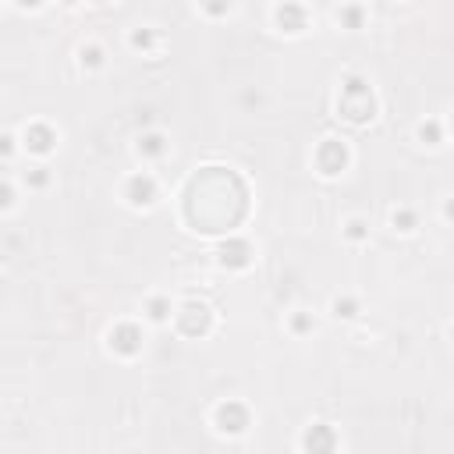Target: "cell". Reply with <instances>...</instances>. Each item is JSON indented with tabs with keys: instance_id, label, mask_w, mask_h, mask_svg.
<instances>
[{
	"instance_id": "obj_17",
	"label": "cell",
	"mask_w": 454,
	"mask_h": 454,
	"mask_svg": "<svg viewBox=\"0 0 454 454\" xmlns=\"http://www.w3.org/2000/svg\"><path fill=\"white\" fill-rule=\"evenodd\" d=\"M334 313H338V316H344V320H351V316L358 313L355 298H338V302H334Z\"/></svg>"
},
{
	"instance_id": "obj_27",
	"label": "cell",
	"mask_w": 454,
	"mask_h": 454,
	"mask_svg": "<svg viewBox=\"0 0 454 454\" xmlns=\"http://www.w3.org/2000/svg\"><path fill=\"white\" fill-rule=\"evenodd\" d=\"M451 338H454V330H451Z\"/></svg>"
},
{
	"instance_id": "obj_1",
	"label": "cell",
	"mask_w": 454,
	"mask_h": 454,
	"mask_svg": "<svg viewBox=\"0 0 454 454\" xmlns=\"http://www.w3.org/2000/svg\"><path fill=\"white\" fill-rule=\"evenodd\" d=\"M373 110H376V103H373V93H369V82L358 78V75L344 78V85H341V114L348 121H355V125H366V121L373 117Z\"/></svg>"
},
{
	"instance_id": "obj_19",
	"label": "cell",
	"mask_w": 454,
	"mask_h": 454,
	"mask_svg": "<svg viewBox=\"0 0 454 454\" xmlns=\"http://www.w3.org/2000/svg\"><path fill=\"white\" fill-rule=\"evenodd\" d=\"M153 43H157V36L149 33V28H139V33L132 36V46H139V50H149V46H153Z\"/></svg>"
},
{
	"instance_id": "obj_14",
	"label": "cell",
	"mask_w": 454,
	"mask_h": 454,
	"mask_svg": "<svg viewBox=\"0 0 454 454\" xmlns=\"http://www.w3.org/2000/svg\"><path fill=\"white\" fill-rule=\"evenodd\" d=\"M82 64H85V68H100V64H103V50H100V46H85V50H82Z\"/></svg>"
},
{
	"instance_id": "obj_21",
	"label": "cell",
	"mask_w": 454,
	"mask_h": 454,
	"mask_svg": "<svg viewBox=\"0 0 454 454\" xmlns=\"http://www.w3.org/2000/svg\"><path fill=\"white\" fill-rule=\"evenodd\" d=\"M46 181H50V174H46V167H36L33 174H28V185H36V189H43V185H46Z\"/></svg>"
},
{
	"instance_id": "obj_20",
	"label": "cell",
	"mask_w": 454,
	"mask_h": 454,
	"mask_svg": "<svg viewBox=\"0 0 454 454\" xmlns=\"http://www.w3.org/2000/svg\"><path fill=\"white\" fill-rule=\"evenodd\" d=\"M366 234H369V227L362 224V220H351V224H348V238H351V241H362Z\"/></svg>"
},
{
	"instance_id": "obj_8",
	"label": "cell",
	"mask_w": 454,
	"mask_h": 454,
	"mask_svg": "<svg viewBox=\"0 0 454 454\" xmlns=\"http://www.w3.org/2000/svg\"><path fill=\"white\" fill-rule=\"evenodd\" d=\"M277 25L284 28V33H302V28L309 25V18H306V11H302L295 0H284V4L277 8Z\"/></svg>"
},
{
	"instance_id": "obj_16",
	"label": "cell",
	"mask_w": 454,
	"mask_h": 454,
	"mask_svg": "<svg viewBox=\"0 0 454 454\" xmlns=\"http://www.w3.org/2000/svg\"><path fill=\"white\" fill-rule=\"evenodd\" d=\"M394 227L398 231H412L415 227V213H412V209H394Z\"/></svg>"
},
{
	"instance_id": "obj_5",
	"label": "cell",
	"mask_w": 454,
	"mask_h": 454,
	"mask_svg": "<svg viewBox=\"0 0 454 454\" xmlns=\"http://www.w3.org/2000/svg\"><path fill=\"white\" fill-rule=\"evenodd\" d=\"M217 426H220L224 433H241V430L249 426V412H245V405H238V401L220 405V408H217Z\"/></svg>"
},
{
	"instance_id": "obj_6",
	"label": "cell",
	"mask_w": 454,
	"mask_h": 454,
	"mask_svg": "<svg viewBox=\"0 0 454 454\" xmlns=\"http://www.w3.org/2000/svg\"><path fill=\"white\" fill-rule=\"evenodd\" d=\"M125 195H128V202H132V206H149V202L157 199V181L149 177V174H135V177L128 181Z\"/></svg>"
},
{
	"instance_id": "obj_18",
	"label": "cell",
	"mask_w": 454,
	"mask_h": 454,
	"mask_svg": "<svg viewBox=\"0 0 454 454\" xmlns=\"http://www.w3.org/2000/svg\"><path fill=\"white\" fill-rule=\"evenodd\" d=\"M341 21H344L348 28H362V8H355V4L344 8V11H341Z\"/></svg>"
},
{
	"instance_id": "obj_22",
	"label": "cell",
	"mask_w": 454,
	"mask_h": 454,
	"mask_svg": "<svg viewBox=\"0 0 454 454\" xmlns=\"http://www.w3.org/2000/svg\"><path fill=\"white\" fill-rule=\"evenodd\" d=\"M295 330L302 334V330H309V316H295Z\"/></svg>"
},
{
	"instance_id": "obj_24",
	"label": "cell",
	"mask_w": 454,
	"mask_h": 454,
	"mask_svg": "<svg viewBox=\"0 0 454 454\" xmlns=\"http://www.w3.org/2000/svg\"><path fill=\"white\" fill-rule=\"evenodd\" d=\"M444 213H447V217H451V220H454V199H451V202H447V206H444Z\"/></svg>"
},
{
	"instance_id": "obj_13",
	"label": "cell",
	"mask_w": 454,
	"mask_h": 454,
	"mask_svg": "<svg viewBox=\"0 0 454 454\" xmlns=\"http://www.w3.org/2000/svg\"><path fill=\"white\" fill-rule=\"evenodd\" d=\"M167 316H171V302H167V298H153V302H149V320L164 323Z\"/></svg>"
},
{
	"instance_id": "obj_11",
	"label": "cell",
	"mask_w": 454,
	"mask_h": 454,
	"mask_svg": "<svg viewBox=\"0 0 454 454\" xmlns=\"http://www.w3.org/2000/svg\"><path fill=\"white\" fill-rule=\"evenodd\" d=\"M164 149H167V139L157 135V132H149V135L139 139V153L142 157H164Z\"/></svg>"
},
{
	"instance_id": "obj_23",
	"label": "cell",
	"mask_w": 454,
	"mask_h": 454,
	"mask_svg": "<svg viewBox=\"0 0 454 454\" xmlns=\"http://www.w3.org/2000/svg\"><path fill=\"white\" fill-rule=\"evenodd\" d=\"M18 4H21V8H40L43 0H18Z\"/></svg>"
},
{
	"instance_id": "obj_12",
	"label": "cell",
	"mask_w": 454,
	"mask_h": 454,
	"mask_svg": "<svg viewBox=\"0 0 454 454\" xmlns=\"http://www.w3.org/2000/svg\"><path fill=\"white\" fill-rule=\"evenodd\" d=\"M419 139L426 142V146H437L440 142V125H437V121H422V125H419Z\"/></svg>"
},
{
	"instance_id": "obj_3",
	"label": "cell",
	"mask_w": 454,
	"mask_h": 454,
	"mask_svg": "<svg viewBox=\"0 0 454 454\" xmlns=\"http://www.w3.org/2000/svg\"><path fill=\"white\" fill-rule=\"evenodd\" d=\"M209 323H213V316H209L206 306H195V302H189L185 309L177 313V326H181V334H189V338H199L209 330Z\"/></svg>"
},
{
	"instance_id": "obj_10",
	"label": "cell",
	"mask_w": 454,
	"mask_h": 454,
	"mask_svg": "<svg viewBox=\"0 0 454 454\" xmlns=\"http://www.w3.org/2000/svg\"><path fill=\"white\" fill-rule=\"evenodd\" d=\"M338 440H334V433H330V426H313L309 433H306V447L309 451H330Z\"/></svg>"
},
{
	"instance_id": "obj_25",
	"label": "cell",
	"mask_w": 454,
	"mask_h": 454,
	"mask_svg": "<svg viewBox=\"0 0 454 454\" xmlns=\"http://www.w3.org/2000/svg\"><path fill=\"white\" fill-rule=\"evenodd\" d=\"M64 4H75V0H64Z\"/></svg>"
},
{
	"instance_id": "obj_9",
	"label": "cell",
	"mask_w": 454,
	"mask_h": 454,
	"mask_svg": "<svg viewBox=\"0 0 454 454\" xmlns=\"http://www.w3.org/2000/svg\"><path fill=\"white\" fill-rule=\"evenodd\" d=\"M53 142H57V135H53L50 125H28V128H25V146L33 149V153H40V157L50 153Z\"/></svg>"
},
{
	"instance_id": "obj_4",
	"label": "cell",
	"mask_w": 454,
	"mask_h": 454,
	"mask_svg": "<svg viewBox=\"0 0 454 454\" xmlns=\"http://www.w3.org/2000/svg\"><path fill=\"white\" fill-rule=\"evenodd\" d=\"M110 348H114L117 355H135V351L142 348V330L132 326V323L114 326V330H110Z\"/></svg>"
},
{
	"instance_id": "obj_7",
	"label": "cell",
	"mask_w": 454,
	"mask_h": 454,
	"mask_svg": "<svg viewBox=\"0 0 454 454\" xmlns=\"http://www.w3.org/2000/svg\"><path fill=\"white\" fill-rule=\"evenodd\" d=\"M249 259H252V245H249V241L231 238V241H224V245H220V263L224 266L241 270V266H249Z\"/></svg>"
},
{
	"instance_id": "obj_15",
	"label": "cell",
	"mask_w": 454,
	"mask_h": 454,
	"mask_svg": "<svg viewBox=\"0 0 454 454\" xmlns=\"http://www.w3.org/2000/svg\"><path fill=\"white\" fill-rule=\"evenodd\" d=\"M202 11L213 15V18H220V15L231 11V0H202Z\"/></svg>"
},
{
	"instance_id": "obj_2",
	"label": "cell",
	"mask_w": 454,
	"mask_h": 454,
	"mask_svg": "<svg viewBox=\"0 0 454 454\" xmlns=\"http://www.w3.org/2000/svg\"><path fill=\"white\" fill-rule=\"evenodd\" d=\"M316 164H320V171H323L326 177L341 174V171H344V164H348V149H344V142L326 139V142L320 146V153H316Z\"/></svg>"
},
{
	"instance_id": "obj_26",
	"label": "cell",
	"mask_w": 454,
	"mask_h": 454,
	"mask_svg": "<svg viewBox=\"0 0 454 454\" xmlns=\"http://www.w3.org/2000/svg\"><path fill=\"white\" fill-rule=\"evenodd\" d=\"M451 128H454V117H451Z\"/></svg>"
}]
</instances>
